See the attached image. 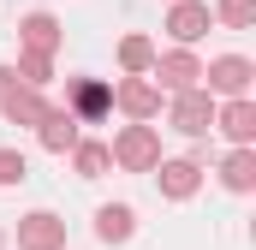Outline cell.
I'll return each instance as SVG.
<instances>
[{"instance_id": "cell-1", "label": "cell", "mask_w": 256, "mask_h": 250, "mask_svg": "<svg viewBox=\"0 0 256 250\" xmlns=\"http://www.w3.org/2000/svg\"><path fill=\"white\" fill-rule=\"evenodd\" d=\"M108 155H114V167H126V173H155V167H161V137H155V125H126V131L108 143Z\"/></svg>"}, {"instance_id": "cell-2", "label": "cell", "mask_w": 256, "mask_h": 250, "mask_svg": "<svg viewBox=\"0 0 256 250\" xmlns=\"http://www.w3.org/2000/svg\"><path fill=\"white\" fill-rule=\"evenodd\" d=\"M155 78V90H167V96H185V90H202V60H196L191 48H173V54H155V66H149Z\"/></svg>"}, {"instance_id": "cell-3", "label": "cell", "mask_w": 256, "mask_h": 250, "mask_svg": "<svg viewBox=\"0 0 256 250\" xmlns=\"http://www.w3.org/2000/svg\"><path fill=\"white\" fill-rule=\"evenodd\" d=\"M202 78H208V90H220L226 102H244V96H250L256 66L244 60V54H220V60H208V66H202Z\"/></svg>"}, {"instance_id": "cell-4", "label": "cell", "mask_w": 256, "mask_h": 250, "mask_svg": "<svg viewBox=\"0 0 256 250\" xmlns=\"http://www.w3.org/2000/svg\"><path fill=\"white\" fill-rule=\"evenodd\" d=\"M18 250H66V220L54 208H30L18 220Z\"/></svg>"}, {"instance_id": "cell-5", "label": "cell", "mask_w": 256, "mask_h": 250, "mask_svg": "<svg viewBox=\"0 0 256 250\" xmlns=\"http://www.w3.org/2000/svg\"><path fill=\"white\" fill-rule=\"evenodd\" d=\"M173 131H185V137H208V131H214V96H208V90H185V96H173Z\"/></svg>"}, {"instance_id": "cell-6", "label": "cell", "mask_w": 256, "mask_h": 250, "mask_svg": "<svg viewBox=\"0 0 256 250\" xmlns=\"http://www.w3.org/2000/svg\"><path fill=\"white\" fill-rule=\"evenodd\" d=\"M114 108H120L131 125H149L155 114H161V90H155L149 78H126V84L114 90Z\"/></svg>"}, {"instance_id": "cell-7", "label": "cell", "mask_w": 256, "mask_h": 250, "mask_svg": "<svg viewBox=\"0 0 256 250\" xmlns=\"http://www.w3.org/2000/svg\"><path fill=\"white\" fill-rule=\"evenodd\" d=\"M214 131L220 137H232V149H250L256 143V102H226V108H214Z\"/></svg>"}, {"instance_id": "cell-8", "label": "cell", "mask_w": 256, "mask_h": 250, "mask_svg": "<svg viewBox=\"0 0 256 250\" xmlns=\"http://www.w3.org/2000/svg\"><path fill=\"white\" fill-rule=\"evenodd\" d=\"M18 36H24V54H48V60H54V48L66 42V30H60V18H54V12H24Z\"/></svg>"}, {"instance_id": "cell-9", "label": "cell", "mask_w": 256, "mask_h": 250, "mask_svg": "<svg viewBox=\"0 0 256 250\" xmlns=\"http://www.w3.org/2000/svg\"><path fill=\"white\" fill-rule=\"evenodd\" d=\"M167 36H173L179 48L202 42V36H208V6H202V0H179V6L167 12Z\"/></svg>"}, {"instance_id": "cell-10", "label": "cell", "mask_w": 256, "mask_h": 250, "mask_svg": "<svg viewBox=\"0 0 256 250\" xmlns=\"http://www.w3.org/2000/svg\"><path fill=\"white\" fill-rule=\"evenodd\" d=\"M155 179H161V196H167V202H191L196 185H202V167H196V161H161Z\"/></svg>"}, {"instance_id": "cell-11", "label": "cell", "mask_w": 256, "mask_h": 250, "mask_svg": "<svg viewBox=\"0 0 256 250\" xmlns=\"http://www.w3.org/2000/svg\"><path fill=\"white\" fill-rule=\"evenodd\" d=\"M36 143H42L48 155H66V149H78L84 137H78V120H72L66 108H48V114H42V125H36Z\"/></svg>"}, {"instance_id": "cell-12", "label": "cell", "mask_w": 256, "mask_h": 250, "mask_svg": "<svg viewBox=\"0 0 256 250\" xmlns=\"http://www.w3.org/2000/svg\"><path fill=\"white\" fill-rule=\"evenodd\" d=\"M131 232H137L131 202H102V208H96V238H102V244H126Z\"/></svg>"}, {"instance_id": "cell-13", "label": "cell", "mask_w": 256, "mask_h": 250, "mask_svg": "<svg viewBox=\"0 0 256 250\" xmlns=\"http://www.w3.org/2000/svg\"><path fill=\"white\" fill-rule=\"evenodd\" d=\"M108 108H114V90H108V84H90V78L72 84V108H66V114H72L78 125H84V120H102Z\"/></svg>"}, {"instance_id": "cell-14", "label": "cell", "mask_w": 256, "mask_h": 250, "mask_svg": "<svg viewBox=\"0 0 256 250\" xmlns=\"http://www.w3.org/2000/svg\"><path fill=\"white\" fill-rule=\"evenodd\" d=\"M0 114L12 125H42V114H48V102H42V90H30V84H18L6 102H0Z\"/></svg>"}, {"instance_id": "cell-15", "label": "cell", "mask_w": 256, "mask_h": 250, "mask_svg": "<svg viewBox=\"0 0 256 250\" xmlns=\"http://www.w3.org/2000/svg\"><path fill=\"white\" fill-rule=\"evenodd\" d=\"M220 185L238 190V196H244V190H256V149H232V155L220 161Z\"/></svg>"}, {"instance_id": "cell-16", "label": "cell", "mask_w": 256, "mask_h": 250, "mask_svg": "<svg viewBox=\"0 0 256 250\" xmlns=\"http://www.w3.org/2000/svg\"><path fill=\"white\" fill-rule=\"evenodd\" d=\"M72 167H78V179H102L114 167V155H108V143H78L72 149Z\"/></svg>"}, {"instance_id": "cell-17", "label": "cell", "mask_w": 256, "mask_h": 250, "mask_svg": "<svg viewBox=\"0 0 256 250\" xmlns=\"http://www.w3.org/2000/svg\"><path fill=\"white\" fill-rule=\"evenodd\" d=\"M120 66H126L131 78H143V72L155 66V42H149V36H126V42H120Z\"/></svg>"}, {"instance_id": "cell-18", "label": "cell", "mask_w": 256, "mask_h": 250, "mask_svg": "<svg viewBox=\"0 0 256 250\" xmlns=\"http://www.w3.org/2000/svg\"><path fill=\"white\" fill-rule=\"evenodd\" d=\"M12 72H18V78H24L30 90H42V84L54 78V60H48V54H24V60L12 66Z\"/></svg>"}, {"instance_id": "cell-19", "label": "cell", "mask_w": 256, "mask_h": 250, "mask_svg": "<svg viewBox=\"0 0 256 250\" xmlns=\"http://www.w3.org/2000/svg\"><path fill=\"white\" fill-rule=\"evenodd\" d=\"M214 18H220V24H232V30H244V24H256V0H220V6H214Z\"/></svg>"}, {"instance_id": "cell-20", "label": "cell", "mask_w": 256, "mask_h": 250, "mask_svg": "<svg viewBox=\"0 0 256 250\" xmlns=\"http://www.w3.org/2000/svg\"><path fill=\"white\" fill-rule=\"evenodd\" d=\"M24 179H30V161L18 149H0V185H24Z\"/></svg>"}, {"instance_id": "cell-21", "label": "cell", "mask_w": 256, "mask_h": 250, "mask_svg": "<svg viewBox=\"0 0 256 250\" xmlns=\"http://www.w3.org/2000/svg\"><path fill=\"white\" fill-rule=\"evenodd\" d=\"M12 90H18V72H12V66H0V102H6Z\"/></svg>"}]
</instances>
